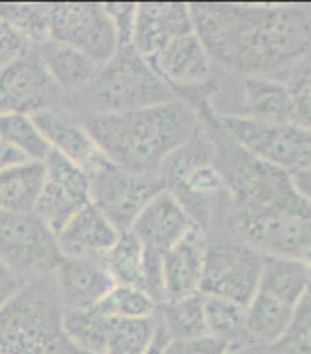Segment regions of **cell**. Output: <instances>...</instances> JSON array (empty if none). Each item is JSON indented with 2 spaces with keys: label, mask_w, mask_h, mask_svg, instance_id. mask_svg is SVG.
Masks as SVG:
<instances>
[{
  "label": "cell",
  "mask_w": 311,
  "mask_h": 354,
  "mask_svg": "<svg viewBox=\"0 0 311 354\" xmlns=\"http://www.w3.org/2000/svg\"><path fill=\"white\" fill-rule=\"evenodd\" d=\"M293 180H295L297 189L301 191V195L311 204V169L297 173V175H293Z\"/></svg>",
  "instance_id": "40"
},
{
  "label": "cell",
  "mask_w": 311,
  "mask_h": 354,
  "mask_svg": "<svg viewBox=\"0 0 311 354\" xmlns=\"http://www.w3.org/2000/svg\"><path fill=\"white\" fill-rule=\"evenodd\" d=\"M53 275L28 281L0 310V354H88L66 339Z\"/></svg>",
  "instance_id": "4"
},
{
  "label": "cell",
  "mask_w": 311,
  "mask_h": 354,
  "mask_svg": "<svg viewBox=\"0 0 311 354\" xmlns=\"http://www.w3.org/2000/svg\"><path fill=\"white\" fill-rule=\"evenodd\" d=\"M55 237L63 257L103 259V255L119 237V232L90 202L75 217L70 218L68 224Z\"/></svg>",
  "instance_id": "19"
},
{
  "label": "cell",
  "mask_w": 311,
  "mask_h": 354,
  "mask_svg": "<svg viewBox=\"0 0 311 354\" xmlns=\"http://www.w3.org/2000/svg\"><path fill=\"white\" fill-rule=\"evenodd\" d=\"M194 227L183 207L169 191H161L148 202L132 224L148 259L161 261L163 254Z\"/></svg>",
  "instance_id": "14"
},
{
  "label": "cell",
  "mask_w": 311,
  "mask_h": 354,
  "mask_svg": "<svg viewBox=\"0 0 311 354\" xmlns=\"http://www.w3.org/2000/svg\"><path fill=\"white\" fill-rule=\"evenodd\" d=\"M295 125L311 131V64L302 66L288 85Z\"/></svg>",
  "instance_id": "34"
},
{
  "label": "cell",
  "mask_w": 311,
  "mask_h": 354,
  "mask_svg": "<svg viewBox=\"0 0 311 354\" xmlns=\"http://www.w3.org/2000/svg\"><path fill=\"white\" fill-rule=\"evenodd\" d=\"M114 319H139L158 316L159 305L150 294L136 286H114L97 305Z\"/></svg>",
  "instance_id": "32"
},
{
  "label": "cell",
  "mask_w": 311,
  "mask_h": 354,
  "mask_svg": "<svg viewBox=\"0 0 311 354\" xmlns=\"http://www.w3.org/2000/svg\"><path fill=\"white\" fill-rule=\"evenodd\" d=\"M0 136L11 147L24 154L28 162H44L50 154L46 140L32 116H19V114L0 116Z\"/></svg>",
  "instance_id": "31"
},
{
  "label": "cell",
  "mask_w": 311,
  "mask_h": 354,
  "mask_svg": "<svg viewBox=\"0 0 311 354\" xmlns=\"http://www.w3.org/2000/svg\"><path fill=\"white\" fill-rule=\"evenodd\" d=\"M148 63L170 86L176 97L217 85L212 75V59L196 32L172 41Z\"/></svg>",
  "instance_id": "13"
},
{
  "label": "cell",
  "mask_w": 311,
  "mask_h": 354,
  "mask_svg": "<svg viewBox=\"0 0 311 354\" xmlns=\"http://www.w3.org/2000/svg\"><path fill=\"white\" fill-rule=\"evenodd\" d=\"M223 133L254 154L257 158L290 173L291 176L311 169V131L295 123L269 125L217 111Z\"/></svg>",
  "instance_id": "7"
},
{
  "label": "cell",
  "mask_w": 311,
  "mask_h": 354,
  "mask_svg": "<svg viewBox=\"0 0 311 354\" xmlns=\"http://www.w3.org/2000/svg\"><path fill=\"white\" fill-rule=\"evenodd\" d=\"M178 100L134 46H119L88 85L63 95L61 109L74 116L114 114Z\"/></svg>",
  "instance_id": "3"
},
{
  "label": "cell",
  "mask_w": 311,
  "mask_h": 354,
  "mask_svg": "<svg viewBox=\"0 0 311 354\" xmlns=\"http://www.w3.org/2000/svg\"><path fill=\"white\" fill-rule=\"evenodd\" d=\"M105 10L114 24L119 46H132L137 4H105Z\"/></svg>",
  "instance_id": "35"
},
{
  "label": "cell",
  "mask_w": 311,
  "mask_h": 354,
  "mask_svg": "<svg viewBox=\"0 0 311 354\" xmlns=\"http://www.w3.org/2000/svg\"><path fill=\"white\" fill-rule=\"evenodd\" d=\"M158 175L163 182V189L174 196L194 226L207 235L217 215L220 196L227 191L212 160L211 142L203 125L189 143L165 160Z\"/></svg>",
  "instance_id": "5"
},
{
  "label": "cell",
  "mask_w": 311,
  "mask_h": 354,
  "mask_svg": "<svg viewBox=\"0 0 311 354\" xmlns=\"http://www.w3.org/2000/svg\"><path fill=\"white\" fill-rule=\"evenodd\" d=\"M77 118L101 154L134 175H158L165 160L201 129L194 109L181 100Z\"/></svg>",
  "instance_id": "2"
},
{
  "label": "cell",
  "mask_w": 311,
  "mask_h": 354,
  "mask_svg": "<svg viewBox=\"0 0 311 354\" xmlns=\"http://www.w3.org/2000/svg\"><path fill=\"white\" fill-rule=\"evenodd\" d=\"M268 257L251 244L238 237L237 233L220 232L207 235L205 266L201 294L223 297L248 307L254 294L259 292L262 272Z\"/></svg>",
  "instance_id": "6"
},
{
  "label": "cell",
  "mask_w": 311,
  "mask_h": 354,
  "mask_svg": "<svg viewBox=\"0 0 311 354\" xmlns=\"http://www.w3.org/2000/svg\"><path fill=\"white\" fill-rule=\"evenodd\" d=\"M203 312H205L207 336L222 342L229 353L254 347L253 339L248 333L243 305L223 297L203 296Z\"/></svg>",
  "instance_id": "22"
},
{
  "label": "cell",
  "mask_w": 311,
  "mask_h": 354,
  "mask_svg": "<svg viewBox=\"0 0 311 354\" xmlns=\"http://www.w3.org/2000/svg\"><path fill=\"white\" fill-rule=\"evenodd\" d=\"M159 323L169 339H194L207 336L203 294L159 305Z\"/></svg>",
  "instance_id": "28"
},
{
  "label": "cell",
  "mask_w": 311,
  "mask_h": 354,
  "mask_svg": "<svg viewBox=\"0 0 311 354\" xmlns=\"http://www.w3.org/2000/svg\"><path fill=\"white\" fill-rule=\"evenodd\" d=\"M243 95L249 120L269 125L295 123L290 90L284 83L271 77H248L243 81Z\"/></svg>",
  "instance_id": "21"
},
{
  "label": "cell",
  "mask_w": 311,
  "mask_h": 354,
  "mask_svg": "<svg viewBox=\"0 0 311 354\" xmlns=\"http://www.w3.org/2000/svg\"><path fill=\"white\" fill-rule=\"evenodd\" d=\"M35 50L46 66L48 74L52 75V80L64 95L83 90L99 72V66L85 53L66 44L55 43L52 39L35 44Z\"/></svg>",
  "instance_id": "20"
},
{
  "label": "cell",
  "mask_w": 311,
  "mask_h": 354,
  "mask_svg": "<svg viewBox=\"0 0 311 354\" xmlns=\"http://www.w3.org/2000/svg\"><path fill=\"white\" fill-rule=\"evenodd\" d=\"M229 354H273L269 351V347H248V349L234 351V353Z\"/></svg>",
  "instance_id": "42"
},
{
  "label": "cell",
  "mask_w": 311,
  "mask_h": 354,
  "mask_svg": "<svg viewBox=\"0 0 311 354\" xmlns=\"http://www.w3.org/2000/svg\"><path fill=\"white\" fill-rule=\"evenodd\" d=\"M26 279H22L21 275H17L0 261V310L15 299L17 294L26 286Z\"/></svg>",
  "instance_id": "38"
},
{
  "label": "cell",
  "mask_w": 311,
  "mask_h": 354,
  "mask_svg": "<svg viewBox=\"0 0 311 354\" xmlns=\"http://www.w3.org/2000/svg\"><path fill=\"white\" fill-rule=\"evenodd\" d=\"M88 178L90 201L119 233L130 230L148 202L163 191L159 175H134L108 160Z\"/></svg>",
  "instance_id": "9"
},
{
  "label": "cell",
  "mask_w": 311,
  "mask_h": 354,
  "mask_svg": "<svg viewBox=\"0 0 311 354\" xmlns=\"http://www.w3.org/2000/svg\"><path fill=\"white\" fill-rule=\"evenodd\" d=\"M90 178L85 171L50 151L35 215L57 235L70 218L90 204Z\"/></svg>",
  "instance_id": "12"
},
{
  "label": "cell",
  "mask_w": 311,
  "mask_h": 354,
  "mask_svg": "<svg viewBox=\"0 0 311 354\" xmlns=\"http://www.w3.org/2000/svg\"><path fill=\"white\" fill-rule=\"evenodd\" d=\"M159 330V316L116 319L106 339L105 354H147Z\"/></svg>",
  "instance_id": "29"
},
{
  "label": "cell",
  "mask_w": 311,
  "mask_h": 354,
  "mask_svg": "<svg viewBox=\"0 0 311 354\" xmlns=\"http://www.w3.org/2000/svg\"><path fill=\"white\" fill-rule=\"evenodd\" d=\"M295 308L280 299L257 292L245 307L248 333L254 347H271L284 334Z\"/></svg>",
  "instance_id": "25"
},
{
  "label": "cell",
  "mask_w": 311,
  "mask_h": 354,
  "mask_svg": "<svg viewBox=\"0 0 311 354\" xmlns=\"http://www.w3.org/2000/svg\"><path fill=\"white\" fill-rule=\"evenodd\" d=\"M0 261L33 281L55 274L64 257L55 233L35 213L0 212Z\"/></svg>",
  "instance_id": "8"
},
{
  "label": "cell",
  "mask_w": 311,
  "mask_h": 354,
  "mask_svg": "<svg viewBox=\"0 0 311 354\" xmlns=\"http://www.w3.org/2000/svg\"><path fill=\"white\" fill-rule=\"evenodd\" d=\"M167 342H169V338H167V334H165L163 327H161V323H159L158 336H156L152 347H150V351H148L147 354H163V349H165V345H167Z\"/></svg>",
  "instance_id": "41"
},
{
  "label": "cell",
  "mask_w": 311,
  "mask_h": 354,
  "mask_svg": "<svg viewBox=\"0 0 311 354\" xmlns=\"http://www.w3.org/2000/svg\"><path fill=\"white\" fill-rule=\"evenodd\" d=\"M207 235L192 227L161 257V303L200 294L205 266Z\"/></svg>",
  "instance_id": "15"
},
{
  "label": "cell",
  "mask_w": 311,
  "mask_h": 354,
  "mask_svg": "<svg viewBox=\"0 0 311 354\" xmlns=\"http://www.w3.org/2000/svg\"><path fill=\"white\" fill-rule=\"evenodd\" d=\"M190 13L212 63L248 77H268L311 50V19L295 6L192 4Z\"/></svg>",
  "instance_id": "1"
},
{
  "label": "cell",
  "mask_w": 311,
  "mask_h": 354,
  "mask_svg": "<svg viewBox=\"0 0 311 354\" xmlns=\"http://www.w3.org/2000/svg\"><path fill=\"white\" fill-rule=\"evenodd\" d=\"M63 92L39 57L35 46L0 66V116H35L61 109Z\"/></svg>",
  "instance_id": "11"
},
{
  "label": "cell",
  "mask_w": 311,
  "mask_h": 354,
  "mask_svg": "<svg viewBox=\"0 0 311 354\" xmlns=\"http://www.w3.org/2000/svg\"><path fill=\"white\" fill-rule=\"evenodd\" d=\"M269 351L273 354H311V288L295 307L284 334Z\"/></svg>",
  "instance_id": "33"
},
{
  "label": "cell",
  "mask_w": 311,
  "mask_h": 354,
  "mask_svg": "<svg viewBox=\"0 0 311 354\" xmlns=\"http://www.w3.org/2000/svg\"><path fill=\"white\" fill-rule=\"evenodd\" d=\"M163 354H229V349L222 342L203 336L194 339H169Z\"/></svg>",
  "instance_id": "36"
},
{
  "label": "cell",
  "mask_w": 311,
  "mask_h": 354,
  "mask_svg": "<svg viewBox=\"0 0 311 354\" xmlns=\"http://www.w3.org/2000/svg\"><path fill=\"white\" fill-rule=\"evenodd\" d=\"M24 162H28V160L24 158V154H21L17 149L11 147L10 143L0 136V171L10 169V167L21 165L24 164Z\"/></svg>",
  "instance_id": "39"
},
{
  "label": "cell",
  "mask_w": 311,
  "mask_h": 354,
  "mask_svg": "<svg viewBox=\"0 0 311 354\" xmlns=\"http://www.w3.org/2000/svg\"><path fill=\"white\" fill-rule=\"evenodd\" d=\"M53 283L63 310L97 307L116 286L103 259L94 257H64L53 274Z\"/></svg>",
  "instance_id": "16"
},
{
  "label": "cell",
  "mask_w": 311,
  "mask_h": 354,
  "mask_svg": "<svg viewBox=\"0 0 311 354\" xmlns=\"http://www.w3.org/2000/svg\"><path fill=\"white\" fill-rule=\"evenodd\" d=\"M114 317L106 316L99 307L63 310L61 328L70 344L88 354H105L106 339L114 325Z\"/></svg>",
  "instance_id": "26"
},
{
  "label": "cell",
  "mask_w": 311,
  "mask_h": 354,
  "mask_svg": "<svg viewBox=\"0 0 311 354\" xmlns=\"http://www.w3.org/2000/svg\"><path fill=\"white\" fill-rule=\"evenodd\" d=\"M43 180L44 162H24L0 171V212H35Z\"/></svg>",
  "instance_id": "23"
},
{
  "label": "cell",
  "mask_w": 311,
  "mask_h": 354,
  "mask_svg": "<svg viewBox=\"0 0 311 354\" xmlns=\"http://www.w3.org/2000/svg\"><path fill=\"white\" fill-rule=\"evenodd\" d=\"M311 288V274L301 263L280 257H268L259 292L284 301L295 308Z\"/></svg>",
  "instance_id": "27"
},
{
  "label": "cell",
  "mask_w": 311,
  "mask_h": 354,
  "mask_svg": "<svg viewBox=\"0 0 311 354\" xmlns=\"http://www.w3.org/2000/svg\"><path fill=\"white\" fill-rule=\"evenodd\" d=\"M190 32H194L190 4H137L132 46L147 61Z\"/></svg>",
  "instance_id": "18"
},
{
  "label": "cell",
  "mask_w": 311,
  "mask_h": 354,
  "mask_svg": "<svg viewBox=\"0 0 311 354\" xmlns=\"http://www.w3.org/2000/svg\"><path fill=\"white\" fill-rule=\"evenodd\" d=\"M32 118L46 140L50 151L81 167L86 175H90L97 165L106 160L86 133L79 118L74 114L63 109H55V111L39 112Z\"/></svg>",
  "instance_id": "17"
},
{
  "label": "cell",
  "mask_w": 311,
  "mask_h": 354,
  "mask_svg": "<svg viewBox=\"0 0 311 354\" xmlns=\"http://www.w3.org/2000/svg\"><path fill=\"white\" fill-rule=\"evenodd\" d=\"M103 265L117 286H136L143 288L147 285V254L141 241L132 230L119 233L112 248L103 255Z\"/></svg>",
  "instance_id": "24"
},
{
  "label": "cell",
  "mask_w": 311,
  "mask_h": 354,
  "mask_svg": "<svg viewBox=\"0 0 311 354\" xmlns=\"http://www.w3.org/2000/svg\"><path fill=\"white\" fill-rule=\"evenodd\" d=\"M50 39L79 50L99 68L116 55L119 48L105 4L95 2L50 4Z\"/></svg>",
  "instance_id": "10"
},
{
  "label": "cell",
  "mask_w": 311,
  "mask_h": 354,
  "mask_svg": "<svg viewBox=\"0 0 311 354\" xmlns=\"http://www.w3.org/2000/svg\"><path fill=\"white\" fill-rule=\"evenodd\" d=\"M30 44L17 35L8 22L0 17V66L11 63L13 59L26 52Z\"/></svg>",
  "instance_id": "37"
},
{
  "label": "cell",
  "mask_w": 311,
  "mask_h": 354,
  "mask_svg": "<svg viewBox=\"0 0 311 354\" xmlns=\"http://www.w3.org/2000/svg\"><path fill=\"white\" fill-rule=\"evenodd\" d=\"M0 17L28 44L50 39V4H0Z\"/></svg>",
  "instance_id": "30"
}]
</instances>
